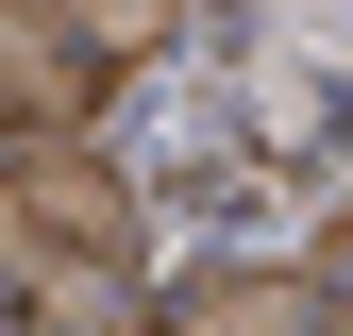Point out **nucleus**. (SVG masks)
I'll list each match as a JSON object with an SVG mask.
<instances>
[{
  "mask_svg": "<svg viewBox=\"0 0 353 336\" xmlns=\"http://www.w3.org/2000/svg\"><path fill=\"white\" fill-rule=\"evenodd\" d=\"M135 336H353V319H336V286H303V269H219V286H185V303L135 319Z\"/></svg>",
  "mask_w": 353,
  "mask_h": 336,
  "instance_id": "f257e3e1",
  "label": "nucleus"
},
{
  "mask_svg": "<svg viewBox=\"0 0 353 336\" xmlns=\"http://www.w3.org/2000/svg\"><path fill=\"white\" fill-rule=\"evenodd\" d=\"M84 84H101V67H84L68 34L34 17V0H0V135H34V118H68Z\"/></svg>",
  "mask_w": 353,
  "mask_h": 336,
  "instance_id": "f03ea898",
  "label": "nucleus"
},
{
  "mask_svg": "<svg viewBox=\"0 0 353 336\" xmlns=\"http://www.w3.org/2000/svg\"><path fill=\"white\" fill-rule=\"evenodd\" d=\"M34 17H51L84 67H135V51H168V34H185V0H34Z\"/></svg>",
  "mask_w": 353,
  "mask_h": 336,
  "instance_id": "7ed1b4c3",
  "label": "nucleus"
},
{
  "mask_svg": "<svg viewBox=\"0 0 353 336\" xmlns=\"http://www.w3.org/2000/svg\"><path fill=\"white\" fill-rule=\"evenodd\" d=\"M320 286H336V319H353V219H336V252H320Z\"/></svg>",
  "mask_w": 353,
  "mask_h": 336,
  "instance_id": "20e7f679",
  "label": "nucleus"
}]
</instances>
